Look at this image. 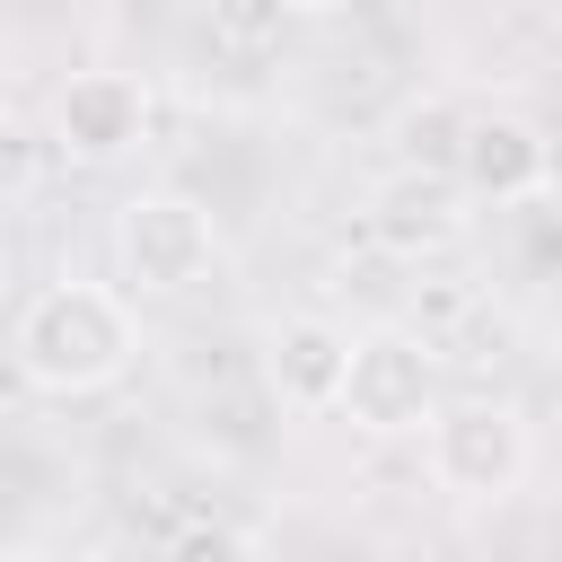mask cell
Wrapping results in <instances>:
<instances>
[{
  "instance_id": "cell-13",
  "label": "cell",
  "mask_w": 562,
  "mask_h": 562,
  "mask_svg": "<svg viewBox=\"0 0 562 562\" xmlns=\"http://www.w3.org/2000/svg\"><path fill=\"white\" fill-rule=\"evenodd\" d=\"M281 9H290V18H334L342 0H281Z\"/></svg>"
},
{
  "instance_id": "cell-3",
  "label": "cell",
  "mask_w": 562,
  "mask_h": 562,
  "mask_svg": "<svg viewBox=\"0 0 562 562\" xmlns=\"http://www.w3.org/2000/svg\"><path fill=\"white\" fill-rule=\"evenodd\" d=\"M114 255H123V281L140 299H176L193 281H211L220 263V228L193 193H132L114 211Z\"/></svg>"
},
{
  "instance_id": "cell-8",
  "label": "cell",
  "mask_w": 562,
  "mask_h": 562,
  "mask_svg": "<svg viewBox=\"0 0 562 562\" xmlns=\"http://www.w3.org/2000/svg\"><path fill=\"white\" fill-rule=\"evenodd\" d=\"M342 360H351V334H342L334 316H290V325L263 342V386H272L290 413H334Z\"/></svg>"
},
{
  "instance_id": "cell-1",
  "label": "cell",
  "mask_w": 562,
  "mask_h": 562,
  "mask_svg": "<svg viewBox=\"0 0 562 562\" xmlns=\"http://www.w3.org/2000/svg\"><path fill=\"white\" fill-rule=\"evenodd\" d=\"M132 351H140V325L105 281H44L9 325V360L44 395H97L132 369Z\"/></svg>"
},
{
  "instance_id": "cell-7",
  "label": "cell",
  "mask_w": 562,
  "mask_h": 562,
  "mask_svg": "<svg viewBox=\"0 0 562 562\" xmlns=\"http://www.w3.org/2000/svg\"><path fill=\"white\" fill-rule=\"evenodd\" d=\"M149 132V88L132 70H79L61 97H53V140L79 158V167H105L123 149H140Z\"/></svg>"
},
{
  "instance_id": "cell-4",
  "label": "cell",
  "mask_w": 562,
  "mask_h": 562,
  "mask_svg": "<svg viewBox=\"0 0 562 562\" xmlns=\"http://www.w3.org/2000/svg\"><path fill=\"white\" fill-rule=\"evenodd\" d=\"M430 483L439 492H457V501H501V492H518L527 483V465H536V439H527V422L509 413V404H439L430 422Z\"/></svg>"
},
{
  "instance_id": "cell-9",
  "label": "cell",
  "mask_w": 562,
  "mask_h": 562,
  "mask_svg": "<svg viewBox=\"0 0 562 562\" xmlns=\"http://www.w3.org/2000/svg\"><path fill=\"white\" fill-rule=\"evenodd\" d=\"M457 132H465V105H457V97H413V105L395 114V158H404V167H439V176H448Z\"/></svg>"
},
{
  "instance_id": "cell-11",
  "label": "cell",
  "mask_w": 562,
  "mask_h": 562,
  "mask_svg": "<svg viewBox=\"0 0 562 562\" xmlns=\"http://www.w3.org/2000/svg\"><path fill=\"white\" fill-rule=\"evenodd\" d=\"M281 26H290L281 0H211V35H220L228 53H263V44H281Z\"/></svg>"
},
{
  "instance_id": "cell-6",
  "label": "cell",
  "mask_w": 562,
  "mask_h": 562,
  "mask_svg": "<svg viewBox=\"0 0 562 562\" xmlns=\"http://www.w3.org/2000/svg\"><path fill=\"white\" fill-rule=\"evenodd\" d=\"M465 184L457 176H439V167H395L378 193H369V237L386 246V255H404V263H422V255H448L457 237H465Z\"/></svg>"
},
{
  "instance_id": "cell-10",
  "label": "cell",
  "mask_w": 562,
  "mask_h": 562,
  "mask_svg": "<svg viewBox=\"0 0 562 562\" xmlns=\"http://www.w3.org/2000/svg\"><path fill=\"white\" fill-rule=\"evenodd\" d=\"M158 562H263V544H255L237 518H184V527L158 544Z\"/></svg>"
},
{
  "instance_id": "cell-2",
  "label": "cell",
  "mask_w": 562,
  "mask_h": 562,
  "mask_svg": "<svg viewBox=\"0 0 562 562\" xmlns=\"http://www.w3.org/2000/svg\"><path fill=\"white\" fill-rule=\"evenodd\" d=\"M334 413H351V430H369V439L422 430V422L439 413V351H430V334H413V325H369V334H351Z\"/></svg>"
},
{
  "instance_id": "cell-5",
  "label": "cell",
  "mask_w": 562,
  "mask_h": 562,
  "mask_svg": "<svg viewBox=\"0 0 562 562\" xmlns=\"http://www.w3.org/2000/svg\"><path fill=\"white\" fill-rule=\"evenodd\" d=\"M448 176L465 184V202H544V184H553V140H544L536 114L492 105V114H465Z\"/></svg>"
},
{
  "instance_id": "cell-14",
  "label": "cell",
  "mask_w": 562,
  "mask_h": 562,
  "mask_svg": "<svg viewBox=\"0 0 562 562\" xmlns=\"http://www.w3.org/2000/svg\"><path fill=\"white\" fill-rule=\"evenodd\" d=\"M79 562H114V553H79Z\"/></svg>"
},
{
  "instance_id": "cell-12",
  "label": "cell",
  "mask_w": 562,
  "mask_h": 562,
  "mask_svg": "<svg viewBox=\"0 0 562 562\" xmlns=\"http://www.w3.org/2000/svg\"><path fill=\"white\" fill-rule=\"evenodd\" d=\"M35 176H44V140H35V123H26V114H9V105H0V202H18Z\"/></svg>"
}]
</instances>
